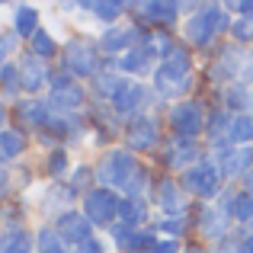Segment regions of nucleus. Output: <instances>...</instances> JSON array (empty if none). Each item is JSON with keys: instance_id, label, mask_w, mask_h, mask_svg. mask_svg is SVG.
<instances>
[{"instance_id": "obj_9", "label": "nucleus", "mask_w": 253, "mask_h": 253, "mask_svg": "<svg viewBox=\"0 0 253 253\" xmlns=\"http://www.w3.org/2000/svg\"><path fill=\"white\" fill-rule=\"evenodd\" d=\"M138 154H131L125 144H112L99 154L96 161V186H106V189L122 192L125 183L131 179V173L138 170Z\"/></svg>"}, {"instance_id": "obj_49", "label": "nucleus", "mask_w": 253, "mask_h": 253, "mask_svg": "<svg viewBox=\"0 0 253 253\" xmlns=\"http://www.w3.org/2000/svg\"><path fill=\"white\" fill-rule=\"evenodd\" d=\"M250 99H253V84H250Z\"/></svg>"}, {"instance_id": "obj_27", "label": "nucleus", "mask_w": 253, "mask_h": 253, "mask_svg": "<svg viewBox=\"0 0 253 253\" xmlns=\"http://www.w3.org/2000/svg\"><path fill=\"white\" fill-rule=\"evenodd\" d=\"M26 151H29V135L23 128H16V125H3L0 128V164L13 167Z\"/></svg>"}, {"instance_id": "obj_41", "label": "nucleus", "mask_w": 253, "mask_h": 253, "mask_svg": "<svg viewBox=\"0 0 253 253\" xmlns=\"http://www.w3.org/2000/svg\"><path fill=\"white\" fill-rule=\"evenodd\" d=\"M19 42H23V39L6 26V29L0 32V61H16V58L23 55V51H19Z\"/></svg>"}, {"instance_id": "obj_15", "label": "nucleus", "mask_w": 253, "mask_h": 253, "mask_svg": "<svg viewBox=\"0 0 253 253\" xmlns=\"http://www.w3.org/2000/svg\"><path fill=\"white\" fill-rule=\"evenodd\" d=\"M151 202H154L157 215H189V209H192L189 196H186L183 186H179V176H173V173H161V176L154 179Z\"/></svg>"}, {"instance_id": "obj_39", "label": "nucleus", "mask_w": 253, "mask_h": 253, "mask_svg": "<svg viewBox=\"0 0 253 253\" xmlns=\"http://www.w3.org/2000/svg\"><path fill=\"white\" fill-rule=\"evenodd\" d=\"M68 183L74 186L81 196H86V192L96 186V164H74V173H71Z\"/></svg>"}, {"instance_id": "obj_37", "label": "nucleus", "mask_w": 253, "mask_h": 253, "mask_svg": "<svg viewBox=\"0 0 253 253\" xmlns=\"http://www.w3.org/2000/svg\"><path fill=\"white\" fill-rule=\"evenodd\" d=\"M154 173H151L148 164H138V170L131 173V179L125 183V189H122V196H151V189H154Z\"/></svg>"}, {"instance_id": "obj_8", "label": "nucleus", "mask_w": 253, "mask_h": 253, "mask_svg": "<svg viewBox=\"0 0 253 253\" xmlns=\"http://www.w3.org/2000/svg\"><path fill=\"white\" fill-rule=\"evenodd\" d=\"M86 131H90L86 112H55L51 122L36 135V141L45 144L48 151H55V148H68L71 151L74 144H81L86 138Z\"/></svg>"}, {"instance_id": "obj_26", "label": "nucleus", "mask_w": 253, "mask_h": 253, "mask_svg": "<svg viewBox=\"0 0 253 253\" xmlns=\"http://www.w3.org/2000/svg\"><path fill=\"white\" fill-rule=\"evenodd\" d=\"M96 45H99V51H103L106 61L122 58L125 51H131V32H128V26H106V29H99Z\"/></svg>"}, {"instance_id": "obj_29", "label": "nucleus", "mask_w": 253, "mask_h": 253, "mask_svg": "<svg viewBox=\"0 0 253 253\" xmlns=\"http://www.w3.org/2000/svg\"><path fill=\"white\" fill-rule=\"evenodd\" d=\"M10 29L16 32L19 39H26V42H29V39L42 29V13H39V6L16 3V6H13V13H10Z\"/></svg>"}, {"instance_id": "obj_24", "label": "nucleus", "mask_w": 253, "mask_h": 253, "mask_svg": "<svg viewBox=\"0 0 253 253\" xmlns=\"http://www.w3.org/2000/svg\"><path fill=\"white\" fill-rule=\"evenodd\" d=\"M231 112L218 109V106H211V116H209V125H205V148H209V154H218V151L231 148Z\"/></svg>"}, {"instance_id": "obj_20", "label": "nucleus", "mask_w": 253, "mask_h": 253, "mask_svg": "<svg viewBox=\"0 0 253 253\" xmlns=\"http://www.w3.org/2000/svg\"><path fill=\"white\" fill-rule=\"evenodd\" d=\"M51 224H55V231L61 234V241H64V244H71L74 250H77V247H84L90 237H96V228L90 224V218H86L81 209L61 211V215H58Z\"/></svg>"}, {"instance_id": "obj_3", "label": "nucleus", "mask_w": 253, "mask_h": 253, "mask_svg": "<svg viewBox=\"0 0 253 253\" xmlns=\"http://www.w3.org/2000/svg\"><path fill=\"white\" fill-rule=\"evenodd\" d=\"M106 64H109V61L103 58V51H99V45H96L93 36H81V32H77V36H68L61 42L58 68L68 71L71 77H77V81L90 84L99 71H106Z\"/></svg>"}, {"instance_id": "obj_42", "label": "nucleus", "mask_w": 253, "mask_h": 253, "mask_svg": "<svg viewBox=\"0 0 253 253\" xmlns=\"http://www.w3.org/2000/svg\"><path fill=\"white\" fill-rule=\"evenodd\" d=\"M244 234H247V231H244V228H234V231H231L228 237H221V241H218V244H211V247H209V253H241Z\"/></svg>"}, {"instance_id": "obj_38", "label": "nucleus", "mask_w": 253, "mask_h": 253, "mask_svg": "<svg viewBox=\"0 0 253 253\" xmlns=\"http://www.w3.org/2000/svg\"><path fill=\"white\" fill-rule=\"evenodd\" d=\"M253 144V112L231 119V148H247Z\"/></svg>"}, {"instance_id": "obj_47", "label": "nucleus", "mask_w": 253, "mask_h": 253, "mask_svg": "<svg viewBox=\"0 0 253 253\" xmlns=\"http://www.w3.org/2000/svg\"><path fill=\"white\" fill-rule=\"evenodd\" d=\"M241 253H253V231L244 234V244H241Z\"/></svg>"}, {"instance_id": "obj_30", "label": "nucleus", "mask_w": 253, "mask_h": 253, "mask_svg": "<svg viewBox=\"0 0 253 253\" xmlns=\"http://www.w3.org/2000/svg\"><path fill=\"white\" fill-rule=\"evenodd\" d=\"M0 253H36V231L26 224H10L0 234Z\"/></svg>"}, {"instance_id": "obj_22", "label": "nucleus", "mask_w": 253, "mask_h": 253, "mask_svg": "<svg viewBox=\"0 0 253 253\" xmlns=\"http://www.w3.org/2000/svg\"><path fill=\"white\" fill-rule=\"evenodd\" d=\"M154 218H157V211H154V202H151V196H122V205H119V221L122 224H128V228H135V231H144V228H151L154 224Z\"/></svg>"}, {"instance_id": "obj_48", "label": "nucleus", "mask_w": 253, "mask_h": 253, "mask_svg": "<svg viewBox=\"0 0 253 253\" xmlns=\"http://www.w3.org/2000/svg\"><path fill=\"white\" fill-rule=\"evenodd\" d=\"M241 189H247V192H253V170L247 173V176L241 179Z\"/></svg>"}, {"instance_id": "obj_7", "label": "nucleus", "mask_w": 253, "mask_h": 253, "mask_svg": "<svg viewBox=\"0 0 253 253\" xmlns=\"http://www.w3.org/2000/svg\"><path fill=\"white\" fill-rule=\"evenodd\" d=\"M167 141V131H164V116L161 112H141V116L128 119L122 131V144L131 154H157Z\"/></svg>"}, {"instance_id": "obj_44", "label": "nucleus", "mask_w": 253, "mask_h": 253, "mask_svg": "<svg viewBox=\"0 0 253 253\" xmlns=\"http://www.w3.org/2000/svg\"><path fill=\"white\" fill-rule=\"evenodd\" d=\"M77 253H109V241H103V237H90L84 247H77Z\"/></svg>"}, {"instance_id": "obj_10", "label": "nucleus", "mask_w": 253, "mask_h": 253, "mask_svg": "<svg viewBox=\"0 0 253 253\" xmlns=\"http://www.w3.org/2000/svg\"><path fill=\"white\" fill-rule=\"evenodd\" d=\"M202 157H209V148L205 141H192V138H179V135H167L164 148L157 151V164H161L164 173H186L189 167H196Z\"/></svg>"}, {"instance_id": "obj_13", "label": "nucleus", "mask_w": 253, "mask_h": 253, "mask_svg": "<svg viewBox=\"0 0 253 253\" xmlns=\"http://www.w3.org/2000/svg\"><path fill=\"white\" fill-rule=\"evenodd\" d=\"M183 16V0H138L131 3V23L148 26L151 32H173Z\"/></svg>"}, {"instance_id": "obj_4", "label": "nucleus", "mask_w": 253, "mask_h": 253, "mask_svg": "<svg viewBox=\"0 0 253 253\" xmlns=\"http://www.w3.org/2000/svg\"><path fill=\"white\" fill-rule=\"evenodd\" d=\"M247 61H250V48L237 42H221L215 51H211L209 64H205V81L209 86L221 90L228 84H244V74H247Z\"/></svg>"}, {"instance_id": "obj_35", "label": "nucleus", "mask_w": 253, "mask_h": 253, "mask_svg": "<svg viewBox=\"0 0 253 253\" xmlns=\"http://www.w3.org/2000/svg\"><path fill=\"white\" fill-rule=\"evenodd\" d=\"M0 93H3V103H10V106L16 103V99H23L16 61H0Z\"/></svg>"}, {"instance_id": "obj_2", "label": "nucleus", "mask_w": 253, "mask_h": 253, "mask_svg": "<svg viewBox=\"0 0 253 253\" xmlns=\"http://www.w3.org/2000/svg\"><path fill=\"white\" fill-rule=\"evenodd\" d=\"M231 26H234V13L228 10V3H199V10L192 16L183 19V39L192 51H215L221 42L231 39Z\"/></svg>"}, {"instance_id": "obj_16", "label": "nucleus", "mask_w": 253, "mask_h": 253, "mask_svg": "<svg viewBox=\"0 0 253 253\" xmlns=\"http://www.w3.org/2000/svg\"><path fill=\"white\" fill-rule=\"evenodd\" d=\"M86 125H90V135L96 138V144H103V151L112 148L116 138H122V131H125V119L106 103L86 106Z\"/></svg>"}, {"instance_id": "obj_32", "label": "nucleus", "mask_w": 253, "mask_h": 253, "mask_svg": "<svg viewBox=\"0 0 253 253\" xmlns=\"http://www.w3.org/2000/svg\"><path fill=\"white\" fill-rule=\"evenodd\" d=\"M26 51H32V55H36L39 61H45V64H55L58 58H61V42H58V39L42 26V29L26 42Z\"/></svg>"}, {"instance_id": "obj_23", "label": "nucleus", "mask_w": 253, "mask_h": 253, "mask_svg": "<svg viewBox=\"0 0 253 253\" xmlns=\"http://www.w3.org/2000/svg\"><path fill=\"white\" fill-rule=\"evenodd\" d=\"M81 10L106 29V26H122V19L131 16V0H81Z\"/></svg>"}, {"instance_id": "obj_18", "label": "nucleus", "mask_w": 253, "mask_h": 253, "mask_svg": "<svg viewBox=\"0 0 253 253\" xmlns=\"http://www.w3.org/2000/svg\"><path fill=\"white\" fill-rule=\"evenodd\" d=\"M10 109H13V125L23 128L26 135H32V138L51 122V116H55V109L48 106L45 96H23V99H16Z\"/></svg>"}, {"instance_id": "obj_36", "label": "nucleus", "mask_w": 253, "mask_h": 253, "mask_svg": "<svg viewBox=\"0 0 253 253\" xmlns=\"http://www.w3.org/2000/svg\"><path fill=\"white\" fill-rule=\"evenodd\" d=\"M231 218H234L237 228L250 231V221H253V192H247V189H241V186H237L234 202H231Z\"/></svg>"}, {"instance_id": "obj_5", "label": "nucleus", "mask_w": 253, "mask_h": 253, "mask_svg": "<svg viewBox=\"0 0 253 253\" xmlns=\"http://www.w3.org/2000/svg\"><path fill=\"white\" fill-rule=\"evenodd\" d=\"M179 186L189 196V202H199V205L218 202V196L228 189V183H224V176H221V170H218L211 154L202 157L196 167H189L186 173H179Z\"/></svg>"}, {"instance_id": "obj_14", "label": "nucleus", "mask_w": 253, "mask_h": 253, "mask_svg": "<svg viewBox=\"0 0 253 253\" xmlns=\"http://www.w3.org/2000/svg\"><path fill=\"white\" fill-rule=\"evenodd\" d=\"M119 205H122V192L106 189V186H93L81 199V211L90 218L96 231H109L119 221Z\"/></svg>"}, {"instance_id": "obj_21", "label": "nucleus", "mask_w": 253, "mask_h": 253, "mask_svg": "<svg viewBox=\"0 0 253 253\" xmlns=\"http://www.w3.org/2000/svg\"><path fill=\"white\" fill-rule=\"evenodd\" d=\"M211 157H215V164H218V170H221V176H224L228 186L241 183L253 170V144H247V148H224Z\"/></svg>"}, {"instance_id": "obj_46", "label": "nucleus", "mask_w": 253, "mask_h": 253, "mask_svg": "<svg viewBox=\"0 0 253 253\" xmlns=\"http://www.w3.org/2000/svg\"><path fill=\"white\" fill-rule=\"evenodd\" d=\"M183 253H209V247L202 241H189V244H183Z\"/></svg>"}, {"instance_id": "obj_25", "label": "nucleus", "mask_w": 253, "mask_h": 253, "mask_svg": "<svg viewBox=\"0 0 253 253\" xmlns=\"http://www.w3.org/2000/svg\"><path fill=\"white\" fill-rule=\"evenodd\" d=\"M215 106L231 116H244L253 112V99H250V84H228L221 90H215Z\"/></svg>"}, {"instance_id": "obj_28", "label": "nucleus", "mask_w": 253, "mask_h": 253, "mask_svg": "<svg viewBox=\"0 0 253 253\" xmlns=\"http://www.w3.org/2000/svg\"><path fill=\"white\" fill-rule=\"evenodd\" d=\"M122 84H125V77L116 74V71L106 64V71H99V74L86 84V90H90V103H106V106H109L112 99H116V93L122 90Z\"/></svg>"}, {"instance_id": "obj_6", "label": "nucleus", "mask_w": 253, "mask_h": 253, "mask_svg": "<svg viewBox=\"0 0 253 253\" xmlns=\"http://www.w3.org/2000/svg\"><path fill=\"white\" fill-rule=\"evenodd\" d=\"M211 106L202 96H189L179 99L167 109V135H179V138H192L202 141L205 138V125H209Z\"/></svg>"}, {"instance_id": "obj_40", "label": "nucleus", "mask_w": 253, "mask_h": 253, "mask_svg": "<svg viewBox=\"0 0 253 253\" xmlns=\"http://www.w3.org/2000/svg\"><path fill=\"white\" fill-rule=\"evenodd\" d=\"M106 241L112 244L119 253H128L131 247V241H135V228H128V224H122V221H116L109 231H106Z\"/></svg>"}, {"instance_id": "obj_19", "label": "nucleus", "mask_w": 253, "mask_h": 253, "mask_svg": "<svg viewBox=\"0 0 253 253\" xmlns=\"http://www.w3.org/2000/svg\"><path fill=\"white\" fill-rule=\"evenodd\" d=\"M81 192L74 189L71 183H48V189L42 192V202H39V211L42 218L55 221L61 211H71V209H81Z\"/></svg>"}, {"instance_id": "obj_34", "label": "nucleus", "mask_w": 253, "mask_h": 253, "mask_svg": "<svg viewBox=\"0 0 253 253\" xmlns=\"http://www.w3.org/2000/svg\"><path fill=\"white\" fill-rule=\"evenodd\" d=\"M36 253H77V250L61 241V234L55 231V224L45 221V224L36 228Z\"/></svg>"}, {"instance_id": "obj_33", "label": "nucleus", "mask_w": 253, "mask_h": 253, "mask_svg": "<svg viewBox=\"0 0 253 253\" xmlns=\"http://www.w3.org/2000/svg\"><path fill=\"white\" fill-rule=\"evenodd\" d=\"M45 176L51 179V183H68L71 173H74V164H71V151L68 148H55L45 154V164H42Z\"/></svg>"}, {"instance_id": "obj_50", "label": "nucleus", "mask_w": 253, "mask_h": 253, "mask_svg": "<svg viewBox=\"0 0 253 253\" xmlns=\"http://www.w3.org/2000/svg\"><path fill=\"white\" fill-rule=\"evenodd\" d=\"M250 231H253V221H250Z\"/></svg>"}, {"instance_id": "obj_1", "label": "nucleus", "mask_w": 253, "mask_h": 253, "mask_svg": "<svg viewBox=\"0 0 253 253\" xmlns=\"http://www.w3.org/2000/svg\"><path fill=\"white\" fill-rule=\"evenodd\" d=\"M151 86H154L157 99L167 106L192 96V90H196V58H192V48L183 39L167 58H161L154 77H151Z\"/></svg>"}, {"instance_id": "obj_45", "label": "nucleus", "mask_w": 253, "mask_h": 253, "mask_svg": "<svg viewBox=\"0 0 253 253\" xmlns=\"http://www.w3.org/2000/svg\"><path fill=\"white\" fill-rule=\"evenodd\" d=\"M154 253H183V244H179V241H170V237H161V241H157V247H154Z\"/></svg>"}, {"instance_id": "obj_17", "label": "nucleus", "mask_w": 253, "mask_h": 253, "mask_svg": "<svg viewBox=\"0 0 253 253\" xmlns=\"http://www.w3.org/2000/svg\"><path fill=\"white\" fill-rule=\"evenodd\" d=\"M19 68V86H23V96H45L51 86V77H55V64L39 61L32 51L23 48V55L16 58Z\"/></svg>"}, {"instance_id": "obj_11", "label": "nucleus", "mask_w": 253, "mask_h": 253, "mask_svg": "<svg viewBox=\"0 0 253 253\" xmlns=\"http://www.w3.org/2000/svg\"><path fill=\"white\" fill-rule=\"evenodd\" d=\"M45 99H48V106L55 112H86V106H90V90H86L84 81H77L68 71L55 68V77H51V86H48V93H45Z\"/></svg>"}, {"instance_id": "obj_43", "label": "nucleus", "mask_w": 253, "mask_h": 253, "mask_svg": "<svg viewBox=\"0 0 253 253\" xmlns=\"http://www.w3.org/2000/svg\"><path fill=\"white\" fill-rule=\"evenodd\" d=\"M231 42L244 45V48H247V45H253V23L234 16V26H231Z\"/></svg>"}, {"instance_id": "obj_12", "label": "nucleus", "mask_w": 253, "mask_h": 253, "mask_svg": "<svg viewBox=\"0 0 253 253\" xmlns=\"http://www.w3.org/2000/svg\"><path fill=\"white\" fill-rule=\"evenodd\" d=\"M192 228H196V237L205 244V247H211V244H218L221 237H228L231 231L237 228L234 218H231V211L224 209V205L218 202H209V205H199L192 202Z\"/></svg>"}, {"instance_id": "obj_31", "label": "nucleus", "mask_w": 253, "mask_h": 253, "mask_svg": "<svg viewBox=\"0 0 253 253\" xmlns=\"http://www.w3.org/2000/svg\"><path fill=\"white\" fill-rule=\"evenodd\" d=\"M154 231L161 237H170V241H179V244H186V237L196 234L192 215H157L154 218Z\"/></svg>"}]
</instances>
